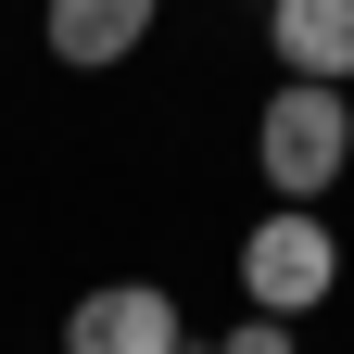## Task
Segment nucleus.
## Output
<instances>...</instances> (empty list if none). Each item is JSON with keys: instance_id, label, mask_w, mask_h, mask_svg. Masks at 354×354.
Instances as JSON below:
<instances>
[{"instance_id": "7ed1b4c3", "label": "nucleus", "mask_w": 354, "mask_h": 354, "mask_svg": "<svg viewBox=\"0 0 354 354\" xmlns=\"http://www.w3.org/2000/svg\"><path fill=\"white\" fill-rule=\"evenodd\" d=\"M64 354H190V329H177V291H165V279H102V291H76Z\"/></svg>"}, {"instance_id": "39448f33", "label": "nucleus", "mask_w": 354, "mask_h": 354, "mask_svg": "<svg viewBox=\"0 0 354 354\" xmlns=\"http://www.w3.org/2000/svg\"><path fill=\"white\" fill-rule=\"evenodd\" d=\"M266 38H279V76H354V0H266Z\"/></svg>"}, {"instance_id": "f257e3e1", "label": "nucleus", "mask_w": 354, "mask_h": 354, "mask_svg": "<svg viewBox=\"0 0 354 354\" xmlns=\"http://www.w3.org/2000/svg\"><path fill=\"white\" fill-rule=\"evenodd\" d=\"M253 165H266V190H279V203H329L342 165H354V102L317 88V76H279V88H266V114H253Z\"/></svg>"}, {"instance_id": "20e7f679", "label": "nucleus", "mask_w": 354, "mask_h": 354, "mask_svg": "<svg viewBox=\"0 0 354 354\" xmlns=\"http://www.w3.org/2000/svg\"><path fill=\"white\" fill-rule=\"evenodd\" d=\"M152 13H165V0H38V38H51V64L102 76V64H127L152 38Z\"/></svg>"}, {"instance_id": "423d86ee", "label": "nucleus", "mask_w": 354, "mask_h": 354, "mask_svg": "<svg viewBox=\"0 0 354 354\" xmlns=\"http://www.w3.org/2000/svg\"><path fill=\"white\" fill-rule=\"evenodd\" d=\"M215 354H304V342H291L279 317H241V329H228V342H215Z\"/></svg>"}, {"instance_id": "f03ea898", "label": "nucleus", "mask_w": 354, "mask_h": 354, "mask_svg": "<svg viewBox=\"0 0 354 354\" xmlns=\"http://www.w3.org/2000/svg\"><path fill=\"white\" fill-rule=\"evenodd\" d=\"M329 291H342V241H329V215H317V203H266L253 241H241V304H253V317H279V329H304Z\"/></svg>"}]
</instances>
